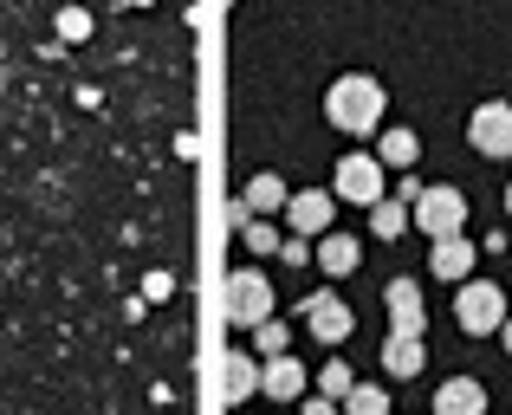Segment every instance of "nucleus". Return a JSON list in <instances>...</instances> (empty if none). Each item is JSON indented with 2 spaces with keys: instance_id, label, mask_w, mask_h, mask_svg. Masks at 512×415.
<instances>
[{
  "instance_id": "obj_14",
  "label": "nucleus",
  "mask_w": 512,
  "mask_h": 415,
  "mask_svg": "<svg viewBox=\"0 0 512 415\" xmlns=\"http://www.w3.org/2000/svg\"><path fill=\"white\" fill-rule=\"evenodd\" d=\"M312 266H325L331 279H350V273L363 266V247H357L350 234H338V227H331V234H318V260H312Z\"/></svg>"
},
{
  "instance_id": "obj_6",
  "label": "nucleus",
  "mask_w": 512,
  "mask_h": 415,
  "mask_svg": "<svg viewBox=\"0 0 512 415\" xmlns=\"http://www.w3.org/2000/svg\"><path fill=\"white\" fill-rule=\"evenodd\" d=\"M467 143H474V156H487V163H500L512 156V104H474V117H467Z\"/></svg>"
},
{
  "instance_id": "obj_10",
  "label": "nucleus",
  "mask_w": 512,
  "mask_h": 415,
  "mask_svg": "<svg viewBox=\"0 0 512 415\" xmlns=\"http://www.w3.org/2000/svg\"><path fill=\"white\" fill-rule=\"evenodd\" d=\"M474 260H480V247H474L467 234H441L435 247H428V273H435V279H448V286L474 279Z\"/></svg>"
},
{
  "instance_id": "obj_16",
  "label": "nucleus",
  "mask_w": 512,
  "mask_h": 415,
  "mask_svg": "<svg viewBox=\"0 0 512 415\" xmlns=\"http://www.w3.org/2000/svg\"><path fill=\"white\" fill-rule=\"evenodd\" d=\"M435 415H487V390L474 377H448L435 390Z\"/></svg>"
},
{
  "instance_id": "obj_2",
  "label": "nucleus",
  "mask_w": 512,
  "mask_h": 415,
  "mask_svg": "<svg viewBox=\"0 0 512 415\" xmlns=\"http://www.w3.org/2000/svg\"><path fill=\"white\" fill-rule=\"evenodd\" d=\"M506 286H493V279H461V292H454V325L467 331V338H500L506 325Z\"/></svg>"
},
{
  "instance_id": "obj_11",
  "label": "nucleus",
  "mask_w": 512,
  "mask_h": 415,
  "mask_svg": "<svg viewBox=\"0 0 512 415\" xmlns=\"http://www.w3.org/2000/svg\"><path fill=\"white\" fill-rule=\"evenodd\" d=\"M260 396H273V403H299V396H305V364L292 351L260 357Z\"/></svg>"
},
{
  "instance_id": "obj_18",
  "label": "nucleus",
  "mask_w": 512,
  "mask_h": 415,
  "mask_svg": "<svg viewBox=\"0 0 512 415\" xmlns=\"http://www.w3.org/2000/svg\"><path fill=\"white\" fill-rule=\"evenodd\" d=\"M402 227H415V202L383 195V202L370 208V234H376V240H402Z\"/></svg>"
},
{
  "instance_id": "obj_17",
  "label": "nucleus",
  "mask_w": 512,
  "mask_h": 415,
  "mask_svg": "<svg viewBox=\"0 0 512 415\" xmlns=\"http://www.w3.org/2000/svg\"><path fill=\"white\" fill-rule=\"evenodd\" d=\"M286 202H292V195H286V182H279V176H253L247 182V189H240V214H286Z\"/></svg>"
},
{
  "instance_id": "obj_25",
  "label": "nucleus",
  "mask_w": 512,
  "mask_h": 415,
  "mask_svg": "<svg viewBox=\"0 0 512 415\" xmlns=\"http://www.w3.org/2000/svg\"><path fill=\"white\" fill-rule=\"evenodd\" d=\"M299 415H344V403H331V396H299Z\"/></svg>"
},
{
  "instance_id": "obj_19",
  "label": "nucleus",
  "mask_w": 512,
  "mask_h": 415,
  "mask_svg": "<svg viewBox=\"0 0 512 415\" xmlns=\"http://www.w3.org/2000/svg\"><path fill=\"white\" fill-rule=\"evenodd\" d=\"M240 240H247V253H279V227L266 221V214H240Z\"/></svg>"
},
{
  "instance_id": "obj_8",
  "label": "nucleus",
  "mask_w": 512,
  "mask_h": 415,
  "mask_svg": "<svg viewBox=\"0 0 512 415\" xmlns=\"http://www.w3.org/2000/svg\"><path fill=\"white\" fill-rule=\"evenodd\" d=\"M286 227H292V234H305V240L331 234V227H338V195H331V189H299L286 202Z\"/></svg>"
},
{
  "instance_id": "obj_15",
  "label": "nucleus",
  "mask_w": 512,
  "mask_h": 415,
  "mask_svg": "<svg viewBox=\"0 0 512 415\" xmlns=\"http://www.w3.org/2000/svg\"><path fill=\"white\" fill-rule=\"evenodd\" d=\"M221 364H227V370H221V396L240 409L253 390H260V357H247V351H227Z\"/></svg>"
},
{
  "instance_id": "obj_27",
  "label": "nucleus",
  "mask_w": 512,
  "mask_h": 415,
  "mask_svg": "<svg viewBox=\"0 0 512 415\" xmlns=\"http://www.w3.org/2000/svg\"><path fill=\"white\" fill-rule=\"evenodd\" d=\"M124 7H156V0H124Z\"/></svg>"
},
{
  "instance_id": "obj_7",
  "label": "nucleus",
  "mask_w": 512,
  "mask_h": 415,
  "mask_svg": "<svg viewBox=\"0 0 512 415\" xmlns=\"http://www.w3.org/2000/svg\"><path fill=\"white\" fill-rule=\"evenodd\" d=\"M383 312H389V331H402V338H422V331H428L422 286H415L409 273H396V279L383 286Z\"/></svg>"
},
{
  "instance_id": "obj_21",
  "label": "nucleus",
  "mask_w": 512,
  "mask_h": 415,
  "mask_svg": "<svg viewBox=\"0 0 512 415\" xmlns=\"http://www.w3.org/2000/svg\"><path fill=\"white\" fill-rule=\"evenodd\" d=\"M253 351H260V357L292 351V325H286V318H266V325H253Z\"/></svg>"
},
{
  "instance_id": "obj_23",
  "label": "nucleus",
  "mask_w": 512,
  "mask_h": 415,
  "mask_svg": "<svg viewBox=\"0 0 512 415\" xmlns=\"http://www.w3.org/2000/svg\"><path fill=\"white\" fill-rule=\"evenodd\" d=\"M52 26H59V39H65V46L91 39V13H85V7H59V20H52Z\"/></svg>"
},
{
  "instance_id": "obj_13",
  "label": "nucleus",
  "mask_w": 512,
  "mask_h": 415,
  "mask_svg": "<svg viewBox=\"0 0 512 415\" xmlns=\"http://www.w3.org/2000/svg\"><path fill=\"white\" fill-rule=\"evenodd\" d=\"M415 156H422V137H415L409 124H383L376 130V163L383 169H415Z\"/></svg>"
},
{
  "instance_id": "obj_24",
  "label": "nucleus",
  "mask_w": 512,
  "mask_h": 415,
  "mask_svg": "<svg viewBox=\"0 0 512 415\" xmlns=\"http://www.w3.org/2000/svg\"><path fill=\"white\" fill-rule=\"evenodd\" d=\"M279 260H286V266H312V260H318V247H312L305 234H286V240H279Z\"/></svg>"
},
{
  "instance_id": "obj_9",
  "label": "nucleus",
  "mask_w": 512,
  "mask_h": 415,
  "mask_svg": "<svg viewBox=\"0 0 512 415\" xmlns=\"http://www.w3.org/2000/svg\"><path fill=\"white\" fill-rule=\"evenodd\" d=\"M305 331H312L318 344H344L350 331H357V312H350L338 292H312V299H305Z\"/></svg>"
},
{
  "instance_id": "obj_5",
  "label": "nucleus",
  "mask_w": 512,
  "mask_h": 415,
  "mask_svg": "<svg viewBox=\"0 0 512 415\" xmlns=\"http://www.w3.org/2000/svg\"><path fill=\"white\" fill-rule=\"evenodd\" d=\"M331 195L350 202V208H376L383 202V163H376V150L370 156H344L338 176H331Z\"/></svg>"
},
{
  "instance_id": "obj_26",
  "label": "nucleus",
  "mask_w": 512,
  "mask_h": 415,
  "mask_svg": "<svg viewBox=\"0 0 512 415\" xmlns=\"http://www.w3.org/2000/svg\"><path fill=\"white\" fill-rule=\"evenodd\" d=\"M500 338H506V351H512V312H506V325H500Z\"/></svg>"
},
{
  "instance_id": "obj_12",
  "label": "nucleus",
  "mask_w": 512,
  "mask_h": 415,
  "mask_svg": "<svg viewBox=\"0 0 512 415\" xmlns=\"http://www.w3.org/2000/svg\"><path fill=\"white\" fill-rule=\"evenodd\" d=\"M376 364H383L389 377L409 383V377H422V370H428V344H422V338H402V331H389V338H383V357H376Z\"/></svg>"
},
{
  "instance_id": "obj_20",
  "label": "nucleus",
  "mask_w": 512,
  "mask_h": 415,
  "mask_svg": "<svg viewBox=\"0 0 512 415\" xmlns=\"http://www.w3.org/2000/svg\"><path fill=\"white\" fill-rule=\"evenodd\" d=\"M344 415H396V409H389V390H383V383H357V390L344 396Z\"/></svg>"
},
{
  "instance_id": "obj_3",
  "label": "nucleus",
  "mask_w": 512,
  "mask_h": 415,
  "mask_svg": "<svg viewBox=\"0 0 512 415\" xmlns=\"http://www.w3.org/2000/svg\"><path fill=\"white\" fill-rule=\"evenodd\" d=\"M227 318H234L240 331H253V325H266V318H273V279H266L260 266L227 273Z\"/></svg>"
},
{
  "instance_id": "obj_1",
  "label": "nucleus",
  "mask_w": 512,
  "mask_h": 415,
  "mask_svg": "<svg viewBox=\"0 0 512 415\" xmlns=\"http://www.w3.org/2000/svg\"><path fill=\"white\" fill-rule=\"evenodd\" d=\"M383 85H376L370 72H344L338 85L325 91V117L331 130H344V137H376L383 130Z\"/></svg>"
},
{
  "instance_id": "obj_22",
  "label": "nucleus",
  "mask_w": 512,
  "mask_h": 415,
  "mask_svg": "<svg viewBox=\"0 0 512 415\" xmlns=\"http://www.w3.org/2000/svg\"><path fill=\"white\" fill-rule=\"evenodd\" d=\"M350 390H357V377H350V364H338V357H331V364H318V396H331V403H344Z\"/></svg>"
},
{
  "instance_id": "obj_4",
  "label": "nucleus",
  "mask_w": 512,
  "mask_h": 415,
  "mask_svg": "<svg viewBox=\"0 0 512 415\" xmlns=\"http://www.w3.org/2000/svg\"><path fill=\"white\" fill-rule=\"evenodd\" d=\"M415 227H422L428 240L461 234V227H467V195L454 189V182H428V189L415 195Z\"/></svg>"
},
{
  "instance_id": "obj_28",
  "label": "nucleus",
  "mask_w": 512,
  "mask_h": 415,
  "mask_svg": "<svg viewBox=\"0 0 512 415\" xmlns=\"http://www.w3.org/2000/svg\"><path fill=\"white\" fill-rule=\"evenodd\" d=\"M506 214H512V182H506Z\"/></svg>"
}]
</instances>
